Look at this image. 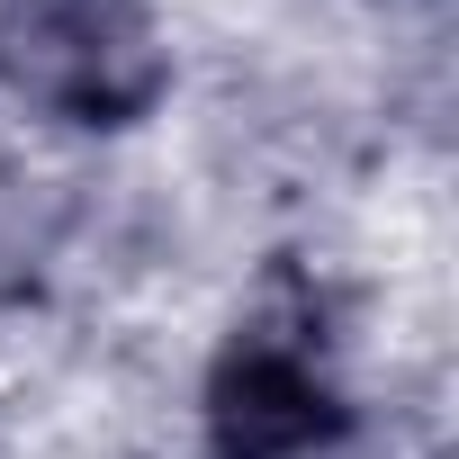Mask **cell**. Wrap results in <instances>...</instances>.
<instances>
[{
	"instance_id": "3957f363",
	"label": "cell",
	"mask_w": 459,
	"mask_h": 459,
	"mask_svg": "<svg viewBox=\"0 0 459 459\" xmlns=\"http://www.w3.org/2000/svg\"><path fill=\"white\" fill-rule=\"evenodd\" d=\"M55 244V198L28 171H0V289H19Z\"/></svg>"
},
{
	"instance_id": "7a4b0ae2",
	"label": "cell",
	"mask_w": 459,
	"mask_h": 459,
	"mask_svg": "<svg viewBox=\"0 0 459 459\" xmlns=\"http://www.w3.org/2000/svg\"><path fill=\"white\" fill-rule=\"evenodd\" d=\"M342 423H351V405L316 351V316L235 325V342L207 378V450L216 459H316L342 441Z\"/></svg>"
},
{
	"instance_id": "6da1fadb",
	"label": "cell",
	"mask_w": 459,
	"mask_h": 459,
	"mask_svg": "<svg viewBox=\"0 0 459 459\" xmlns=\"http://www.w3.org/2000/svg\"><path fill=\"white\" fill-rule=\"evenodd\" d=\"M171 82L144 0H0V91L64 126H135Z\"/></svg>"
}]
</instances>
